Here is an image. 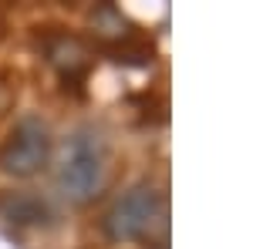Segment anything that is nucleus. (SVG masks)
<instances>
[{
	"label": "nucleus",
	"mask_w": 253,
	"mask_h": 249,
	"mask_svg": "<svg viewBox=\"0 0 253 249\" xmlns=\"http://www.w3.org/2000/svg\"><path fill=\"white\" fill-rule=\"evenodd\" d=\"M105 138L91 128H81L68 138L58 165V185L71 202H88L105 182Z\"/></svg>",
	"instance_id": "f257e3e1"
},
{
	"label": "nucleus",
	"mask_w": 253,
	"mask_h": 249,
	"mask_svg": "<svg viewBox=\"0 0 253 249\" xmlns=\"http://www.w3.org/2000/svg\"><path fill=\"white\" fill-rule=\"evenodd\" d=\"M47 155H51V132L41 118H24L17 121V128L10 132L7 145L0 148V169L7 175H27L41 172L47 165Z\"/></svg>",
	"instance_id": "f03ea898"
},
{
	"label": "nucleus",
	"mask_w": 253,
	"mask_h": 249,
	"mask_svg": "<svg viewBox=\"0 0 253 249\" xmlns=\"http://www.w3.org/2000/svg\"><path fill=\"white\" fill-rule=\"evenodd\" d=\"M159 215V192L149 182H138L118 199L105 215V232L115 243H132L138 236H145L149 226Z\"/></svg>",
	"instance_id": "7ed1b4c3"
},
{
	"label": "nucleus",
	"mask_w": 253,
	"mask_h": 249,
	"mask_svg": "<svg viewBox=\"0 0 253 249\" xmlns=\"http://www.w3.org/2000/svg\"><path fill=\"white\" fill-rule=\"evenodd\" d=\"M3 212H7V219L10 222H41L47 209H44V202L34 199V195H7L3 199Z\"/></svg>",
	"instance_id": "20e7f679"
}]
</instances>
